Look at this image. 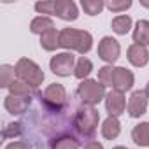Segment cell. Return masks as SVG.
Wrapping results in <instances>:
<instances>
[{"instance_id": "6da1fadb", "label": "cell", "mask_w": 149, "mask_h": 149, "mask_svg": "<svg viewBox=\"0 0 149 149\" xmlns=\"http://www.w3.org/2000/svg\"><path fill=\"white\" fill-rule=\"evenodd\" d=\"M93 46V37L86 30L77 28H63L60 32V47L77 51L81 54H86Z\"/></svg>"}, {"instance_id": "7a4b0ae2", "label": "cell", "mask_w": 149, "mask_h": 149, "mask_svg": "<svg viewBox=\"0 0 149 149\" xmlns=\"http://www.w3.org/2000/svg\"><path fill=\"white\" fill-rule=\"evenodd\" d=\"M100 121V114L95 107L90 105H83L76 111V116H74V128L79 132L81 137H93L97 132Z\"/></svg>"}, {"instance_id": "3957f363", "label": "cell", "mask_w": 149, "mask_h": 149, "mask_svg": "<svg viewBox=\"0 0 149 149\" xmlns=\"http://www.w3.org/2000/svg\"><path fill=\"white\" fill-rule=\"evenodd\" d=\"M14 68H16L18 79L23 81V83H26L33 90H37L42 84V81H44V72H42V68L33 60H30V58H19L18 63L14 65Z\"/></svg>"}, {"instance_id": "277c9868", "label": "cell", "mask_w": 149, "mask_h": 149, "mask_svg": "<svg viewBox=\"0 0 149 149\" xmlns=\"http://www.w3.org/2000/svg\"><path fill=\"white\" fill-rule=\"evenodd\" d=\"M77 95L84 105L95 107L97 104H100L105 98V86L100 84L98 81L84 79V81H81V84L77 88Z\"/></svg>"}, {"instance_id": "5b68a950", "label": "cell", "mask_w": 149, "mask_h": 149, "mask_svg": "<svg viewBox=\"0 0 149 149\" xmlns=\"http://www.w3.org/2000/svg\"><path fill=\"white\" fill-rule=\"evenodd\" d=\"M42 102L46 104V107L47 109H51V111H61L65 105H67V91H65V88L61 86V84H58V83H53V84H49L46 90H44V93H42Z\"/></svg>"}, {"instance_id": "8992f818", "label": "cell", "mask_w": 149, "mask_h": 149, "mask_svg": "<svg viewBox=\"0 0 149 149\" xmlns=\"http://www.w3.org/2000/svg\"><path fill=\"white\" fill-rule=\"evenodd\" d=\"M49 67L53 74H56L60 77H67L76 70V58H74L72 53H58L51 58Z\"/></svg>"}, {"instance_id": "52a82bcc", "label": "cell", "mask_w": 149, "mask_h": 149, "mask_svg": "<svg viewBox=\"0 0 149 149\" xmlns=\"http://www.w3.org/2000/svg\"><path fill=\"white\" fill-rule=\"evenodd\" d=\"M98 58L104 60L105 63H114L118 58H119V53H121V46L119 42L114 39V37H104L100 42H98Z\"/></svg>"}, {"instance_id": "ba28073f", "label": "cell", "mask_w": 149, "mask_h": 149, "mask_svg": "<svg viewBox=\"0 0 149 149\" xmlns=\"http://www.w3.org/2000/svg\"><path fill=\"white\" fill-rule=\"evenodd\" d=\"M133 74L125 68V67H114L112 70V90L114 91H119V93H125L128 90H132L133 86Z\"/></svg>"}, {"instance_id": "9c48e42d", "label": "cell", "mask_w": 149, "mask_h": 149, "mask_svg": "<svg viewBox=\"0 0 149 149\" xmlns=\"http://www.w3.org/2000/svg\"><path fill=\"white\" fill-rule=\"evenodd\" d=\"M147 100L149 98H147L146 91H140V90L133 91L130 95V100H128V114H130V118H140L142 114H146Z\"/></svg>"}, {"instance_id": "30bf717a", "label": "cell", "mask_w": 149, "mask_h": 149, "mask_svg": "<svg viewBox=\"0 0 149 149\" xmlns=\"http://www.w3.org/2000/svg\"><path fill=\"white\" fill-rule=\"evenodd\" d=\"M30 98H32V97L7 95L6 100H4V107H6V111H7L9 114H13V116H19V114H23V112L28 111V107H30V104H32Z\"/></svg>"}, {"instance_id": "8fae6325", "label": "cell", "mask_w": 149, "mask_h": 149, "mask_svg": "<svg viewBox=\"0 0 149 149\" xmlns=\"http://www.w3.org/2000/svg\"><path fill=\"white\" fill-rule=\"evenodd\" d=\"M54 14L63 21H76L79 16L77 6L72 0H56L54 2Z\"/></svg>"}, {"instance_id": "7c38bea8", "label": "cell", "mask_w": 149, "mask_h": 149, "mask_svg": "<svg viewBox=\"0 0 149 149\" xmlns=\"http://www.w3.org/2000/svg\"><path fill=\"white\" fill-rule=\"evenodd\" d=\"M125 107H126V100H125V95L119 93V91H111L105 95V109L109 112V116H121L125 112Z\"/></svg>"}, {"instance_id": "4fadbf2b", "label": "cell", "mask_w": 149, "mask_h": 149, "mask_svg": "<svg viewBox=\"0 0 149 149\" xmlns=\"http://www.w3.org/2000/svg\"><path fill=\"white\" fill-rule=\"evenodd\" d=\"M128 61L133 65V67H146L149 63V51L146 46H140V44H132L128 47Z\"/></svg>"}, {"instance_id": "5bb4252c", "label": "cell", "mask_w": 149, "mask_h": 149, "mask_svg": "<svg viewBox=\"0 0 149 149\" xmlns=\"http://www.w3.org/2000/svg\"><path fill=\"white\" fill-rule=\"evenodd\" d=\"M121 133V123L116 116H109L104 123H102V135L107 140H114L118 135Z\"/></svg>"}, {"instance_id": "9a60e30c", "label": "cell", "mask_w": 149, "mask_h": 149, "mask_svg": "<svg viewBox=\"0 0 149 149\" xmlns=\"http://www.w3.org/2000/svg\"><path fill=\"white\" fill-rule=\"evenodd\" d=\"M132 139L137 146H144L147 147L149 146V121H144V123H139L133 126L132 130Z\"/></svg>"}, {"instance_id": "2e32d148", "label": "cell", "mask_w": 149, "mask_h": 149, "mask_svg": "<svg viewBox=\"0 0 149 149\" xmlns=\"http://www.w3.org/2000/svg\"><path fill=\"white\" fill-rule=\"evenodd\" d=\"M133 42L140 46H149V21L139 19L133 30Z\"/></svg>"}, {"instance_id": "e0dca14e", "label": "cell", "mask_w": 149, "mask_h": 149, "mask_svg": "<svg viewBox=\"0 0 149 149\" xmlns=\"http://www.w3.org/2000/svg\"><path fill=\"white\" fill-rule=\"evenodd\" d=\"M40 46L46 51H54L56 47H60V32L56 28H51L46 33H42L40 35Z\"/></svg>"}, {"instance_id": "ac0fdd59", "label": "cell", "mask_w": 149, "mask_h": 149, "mask_svg": "<svg viewBox=\"0 0 149 149\" xmlns=\"http://www.w3.org/2000/svg\"><path fill=\"white\" fill-rule=\"evenodd\" d=\"M51 28H54V25H53V19L47 18V16H37V18H33L32 23H30V32H32V33L42 35V33H46V32L51 30Z\"/></svg>"}, {"instance_id": "d6986e66", "label": "cell", "mask_w": 149, "mask_h": 149, "mask_svg": "<svg viewBox=\"0 0 149 149\" xmlns=\"http://www.w3.org/2000/svg\"><path fill=\"white\" fill-rule=\"evenodd\" d=\"M112 30L118 33V35H126L132 28V18L128 14H119L112 19Z\"/></svg>"}, {"instance_id": "ffe728a7", "label": "cell", "mask_w": 149, "mask_h": 149, "mask_svg": "<svg viewBox=\"0 0 149 149\" xmlns=\"http://www.w3.org/2000/svg\"><path fill=\"white\" fill-rule=\"evenodd\" d=\"M93 70V63H91V60H88L86 56H81L79 60H77V63H76V70H74V76H76L77 79H81V81H84L88 76H90V72Z\"/></svg>"}, {"instance_id": "44dd1931", "label": "cell", "mask_w": 149, "mask_h": 149, "mask_svg": "<svg viewBox=\"0 0 149 149\" xmlns=\"http://www.w3.org/2000/svg\"><path fill=\"white\" fill-rule=\"evenodd\" d=\"M51 149H79V140L70 135H63L51 142Z\"/></svg>"}, {"instance_id": "7402d4cb", "label": "cell", "mask_w": 149, "mask_h": 149, "mask_svg": "<svg viewBox=\"0 0 149 149\" xmlns=\"http://www.w3.org/2000/svg\"><path fill=\"white\" fill-rule=\"evenodd\" d=\"M16 68L11 65H2L0 67V88H9L14 83Z\"/></svg>"}, {"instance_id": "603a6c76", "label": "cell", "mask_w": 149, "mask_h": 149, "mask_svg": "<svg viewBox=\"0 0 149 149\" xmlns=\"http://www.w3.org/2000/svg\"><path fill=\"white\" fill-rule=\"evenodd\" d=\"M81 7L84 9L86 14L90 16H97L102 13V9L105 7V4L102 0H81Z\"/></svg>"}, {"instance_id": "cb8c5ba5", "label": "cell", "mask_w": 149, "mask_h": 149, "mask_svg": "<svg viewBox=\"0 0 149 149\" xmlns=\"http://www.w3.org/2000/svg\"><path fill=\"white\" fill-rule=\"evenodd\" d=\"M9 95H16V97H32V91L33 88H30L26 83L23 81H14L11 86H9Z\"/></svg>"}, {"instance_id": "d4e9b609", "label": "cell", "mask_w": 149, "mask_h": 149, "mask_svg": "<svg viewBox=\"0 0 149 149\" xmlns=\"http://www.w3.org/2000/svg\"><path fill=\"white\" fill-rule=\"evenodd\" d=\"M112 70H114V67H109V65L98 68V83L100 84L112 86Z\"/></svg>"}, {"instance_id": "484cf974", "label": "cell", "mask_w": 149, "mask_h": 149, "mask_svg": "<svg viewBox=\"0 0 149 149\" xmlns=\"http://www.w3.org/2000/svg\"><path fill=\"white\" fill-rule=\"evenodd\" d=\"M105 7L112 13H121V11H126L132 7V0H121V2H118V0H111V2L105 4Z\"/></svg>"}, {"instance_id": "4316f807", "label": "cell", "mask_w": 149, "mask_h": 149, "mask_svg": "<svg viewBox=\"0 0 149 149\" xmlns=\"http://www.w3.org/2000/svg\"><path fill=\"white\" fill-rule=\"evenodd\" d=\"M35 11L42 13V14H54V2H53V0L39 2V4H35Z\"/></svg>"}, {"instance_id": "83f0119b", "label": "cell", "mask_w": 149, "mask_h": 149, "mask_svg": "<svg viewBox=\"0 0 149 149\" xmlns=\"http://www.w3.org/2000/svg\"><path fill=\"white\" fill-rule=\"evenodd\" d=\"M19 133H21V125H19V123H11V125L4 130L2 135H4V139H7V137H11V135L16 137V135H19Z\"/></svg>"}, {"instance_id": "f1b7e54d", "label": "cell", "mask_w": 149, "mask_h": 149, "mask_svg": "<svg viewBox=\"0 0 149 149\" xmlns=\"http://www.w3.org/2000/svg\"><path fill=\"white\" fill-rule=\"evenodd\" d=\"M6 149H30V144L28 142H23V140H16V142L7 144Z\"/></svg>"}, {"instance_id": "f546056e", "label": "cell", "mask_w": 149, "mask_h": 149, "mask_svg": "<svg viewBox=\"0 0 149 149\" xmlns=\"http://www.w3.org/2000/svg\"><path fill=\"white\" fill-rule=\"evenodd\" d=\"M83 149H104V146L100 142H97V140H88Z\"/></svg>"}, {"instance_id": "4dcf8cb0", "label": "cell", "mask_w": 149, "mask_h": 149, "mask_svg": "<svg viewBox=\"0 0 149 149\" xmlns=\"http://www.w3.org/2000/svg\"><path fill=\"white\" fill-rule=\"evenodd\" d=\"M140 4H142L144 7H149V2H144V0H140Z\"/></svg>"}, {"instance_id": "1f68e13d", "label": "cell", "mask_w": 149, "mask_h": 149, "mask_svg": "<svg viewBox=\"0 0 149 149\" xmlns=\"http://www.w3.org/2000/svg\"><path fill=\"white\" fill-rule=\"evenodd\" d=\"M112 149H128V147H125V146H116V147H112Z\"/></svg>"}, {"instance_id": "d6a6232c", "label": "cell", "mask_w": 149, "mask_h": 149, "mask_svg": "<svg viewBox=\"0 0 149 149\" xmlns=\"http://www.w3.org/2000/svg\"><path fill=\"white\" fill-rule=\"evenodd\" d=\"M146 95H147V98H149V83H147V86H146Z\"/></svg>"}]
</instances>
